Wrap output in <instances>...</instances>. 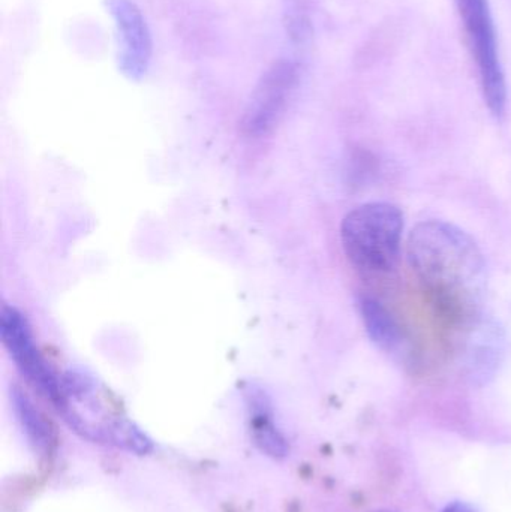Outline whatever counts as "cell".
I'll return each instance as SVG.
<instances>
[{"instance_id":"6da1fadb","label":"cell","mask_w":511,"mask_h":512,"mask_svg":"<svg viewBox=\"0 0 511 512\" xmlns=\"http://www.w3.org/2000/svg\"><path fill=\"white\" fill-rule=\"evenodd\" d=\"M56 409L66 424L87 441L113 445L135 456L152 453V439L134 421L114 411L107 393L89 375H62V397Z\"/></svg>"},{"instance_id":"7a4b0ae2","label":"cell","mask_w":511,"mask_h":512,"mask_svg":"<svg viewBox=\"0 0 511 512\" xmlns=\"http://www.w3.org/2000/svg\"><path fill=\"white\" fill-rule=\"evenodd\" d=\"M407 254L417 276L444 291L473 286L485 267L476 242L449 222L417 225L408 237Z\"/></svg>"},{"instance_id":"3957f363","label":"cell","mask_w":511,"mask_h":512,"mask_svg":"<svg viewBox=\"0 0 511 512\" xmlns=\"http://www.w3.org/2000/svg\"><path fill=\"white\" fill-rule=\"evenodd\" d=\"M404 215L390 203L351 210L341 225V242L351 264L366 271H389L401 252Z\"/></svg>"},{"instance_id":"277c9868","label":"cell","mask_w":511,"mask_h":512,"mask_svg":"<svg viewBox=\"0 0 511 512\" xmlns=\"http://www.w3.org/2000/svg\"><path fill=\"white\" fill-rule=\"evenodd\" d=\"M456 3L485 102L491 113L501 119L506 113L507 84L491 6L488 0H456Z\"/></svg>"},{"instance_id":"5b68a950","label":"cell","mask_w":511,"mask_h":512,"mask_svg":"<svg viewBox=\"0 0 511 512\" xmlns=\"http://www.w3.org/2000/svg\"><path fill=\"white\" fill-rule=\"evenodd\" d=\"M300 77L302 69L296 60L284 57L273 62L249 96L242 119L243 132L254 138L270 134L290 107Z\"/></svg>"},{"instance_id":"8992f818","label":"cell","mask_w":511,"mask_h":512,"mask_svg":"<svg viewBox=\"0 0 511 512\" xmlns=\"http://www.w3.org/2000/svg\"><path fill=\"white\" fill-rule=\"evenodd\" d=\"M0 337L21 375L56 408L62 397V376L54 372L39 351L32 327L20 310L12 306L2 307Z\"/></svg>"},{"instance_id":"52a82bcc","label":"cell","mask_w":511,"mask_h":512,"mask_svg":"<svg viewBox=\"0 0 511 512\" xmlns=\"http://www.w3.org/2000/svg\"><path fill=\"white\" fill-rule=\"evenodd\" d=\"M105 8L116 32L119 71L128 80H143L153 60L152 30L146 15L134 0H105Z\"/></svg>"},{"instance_id":"ba28073f","label":"cell","mask_w":511,"mask_h":512,"mask_svg":"<svg viewBox=\"0 0 511 512\" xmlns=\"http://www.w3.org/2000/svg\"><path fill=\"white\" fill-rule=\"evenodd\" d=\"M243 394L255 447L270 459H285L290 454V442L276 423L269 394L255 384L246 385Z\"/></svg>"},{"instance_id":"9c48e42d","label":"cell","mask_w":511,"mask_h":512,"mask_svg":"<svg viewBox=\"0 0 511 512\" xmlns=\"http://www.w3.org/2000/svg\"><path fill=\"white\" fill-rule=\"evenodd\" d=\"M11 405L15 420L33 454L47 459L53 453L56 438L50 421L20 387L11 388Z\"/></svg>"},{"instance_id":"30bf717a","label":"cell","mask_w":511,"mask_h":512,"mask_svg":"<svg viewBox=\"0 0 511 512\" xmlns=\"http://www.w3.org/2000/svg\"><path fill=\"white\" fill-rule=\"evenodd\" d=\"M360 313L366 331L375 345L386 351H393L401 345V328L392 313L380 301L363 297L360 300Z\"/></svg>"},{"instance_id":"8fae6325","label":"cell","mask_w":511,"mask_h":512,"mask_svg":"<svg viewBox=\"0 0 511 512\" xmlns=\"http://www.w3.org/2000/svg\"><path fill=\"white\" fill-rule=\"evenodd\" d=\"M441 512H479L473 505L468 504V502L464 501H455L447 504L446 507L443 508Z\"/></svg>"},{"instance_id":"7c38bea8","label":"cell","mask_w":511,"mask_h":512,"mask_svg":"<svg viewBox=\"0 0 511 512\" xmlns=\"http://www.w3.org/2000/svg\"><path fill=\"white\" fill-rule=\"evenodd\" d=\"M377 512H395V511L383 510V511H377Z\"/></svg>"}]
</instances>
